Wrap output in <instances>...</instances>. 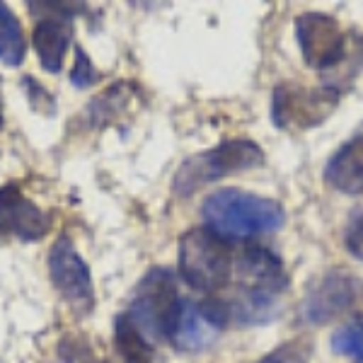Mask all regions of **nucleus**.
<instances>
[{
  "instance_id": "obj_6",
  "label": "nucleus",
  "mask_w": 363,
  "mask_h": 363,
  "mask_svg": "<svg viewBox=\"0 0 363 363\" xmlns=\"http://www.w3.org/2000/svg\"><path fill=\"white\" fill-rule=\"evenodd\" d=\"M294 29L303 63L308 68L318 70V73H332L342 63H347L351 42L335 15L308 10L296 17Z\"/></svg>"
},
{
  "instance_id": "obj_4",
  "label": "nucleus",
  "mask_w": 363,
  "mask_h": 363,
  "mask_svg": "<svg viewBox=\"0 0 363 363\" xmlns=\"http://www.w3.org/2000/svg\"><path fill=\"white\" fill-rule=\"evenodd\" d=\"M342 92L322 85H303V83H279L272 92V124L279 131L303 133L318 128L335 114Z\"/></svg>"
},
{
  "instance_id": "obj_18",
  "label": "nucleus",
  "mask_w": 363,
  "mask_h": 363,
  "mask_svg": "<svg viewBox=\"0 0 363 363\" xmlns=\"http://www.w3.org/2000/svg\"><path fill=\"white\" fill-rule=\"evenodd\" d=\"M56 363H104L85 337L66 335L56 347Z\"/></svg>"
},
{
  "instance_id": "obj_19",
  "label": "nucleus",
  "mask_w": 363,
  "mask_h": 363,
  "mask_svg": "<svg viewBox=\"0 0 363 363\" xmlns=\"http://www.w3.org/2000/svg\"><path fill=\"white\" fill-rule=\"evenodd\" d=\"M313 351H315V344L313 339H294V342H286L277 347L274 351L262 356L257 363H310L313 359Z\"/></svg>"
},
{
  "instance_id": "obj_9",
  "label": "nucleus",
  "mask_w": 363,
  "mask_h": 363,
  "mask_svg": "<svg viewBox=\"0 0 363 363\" xmlns=\"http://www.w3.org/2000/svg\"><path fill=\"white\" fill-rule=\"evenodd\" d=\"M230 325L225 303L220 298L194 303L182 301L167 327V342L182 354H199L216 342V337Z\"/></svg>"
},
{
  "instance_id": "obj_16",
  "label": "nucleus",
  "mask_w": 363,
  "mask_h": 363,
  "mask_svg": "<svg viewBox=\"0 0 363 363\" xmlns=\"http://www.w3.org/2000/svg\"><path fill=\"white\" fill-rule=\"evenodd\" d=\"M330 347L337 356L363 363V315H354L337 327L330 337Z\"/></svg>"
},
{
  "instance_id": "obj_1",
  "label": "nucleus",
  "mask_w": 363,
  "mask_h": 363,
  "mask_svg": "<svg viewBox=\"0 0 363 363\" xmlns=\"http://www.w3.org/2000/svg\"><path fill=\"white\" fill-rule=\"evenodd\" d=\"M201 216L206 230L225 242L272 235L286 223V211L277 199L252 194L235 186H223L208 194L201 206Z\"/></svg>"
},
{
  "instance_id": "obj_12",
  "label": "nucleus",
  "mask_w": 363,
  "mask_h": 363,
  "mask_svg": "<svg viewBox=\"0 0 363 363\" xmlns=\"http://www.w3.org/2000/svg\"><path fill=\"white\" fill-rule=\"evenodd\" d=\"M56 15H46L34 25V49H37L39 63L46 73H58L63 68V58H66L68 44L73 39V25L70 17L75 13H83L85 5H75L73 10H63L66 5H56Z\"/></svg>"
},
{
  "instance_id": "obj_14",
  "label": "nucleus",
  "mask_w": 363,
  "mask_h": 363,
  "mask_svg": "<svg viewBox=\"0 0 363 363\" xmlns=\"http://www.w3.org/2000/svg\"><path fill=\"white\" fill-rule=\"evenodd\" d=\"M114 347L126 363H153L157 354L155 344L143 335L128 313L114 318Z\"/></svg>"
},
{
  "instance_id": "obj_7",
  "label": "nucleus",
  "mask_w": 363,
  "mask_h": 363,
  "mask_svg": "<svg viewBox=\"0 0 363 363\" xmlns=\"http://www.w3.org/2000/svg\"><path fill=\"white\" fill-rule=\"evenodd\" d=\"M182 298L177 294V281L169 269H150L138 281L136 294L131 298V306L126 313L143 330V335L155 344V339L167 337V327L177 313Z\"/></svg>"
},
{
  "instance_id": "obj_2",
  "label": "nucleus",
  "mask_w": 363,
  "mask_h": 363,
  "mask_svg": "<svg viewBox=\"0 0 363 363\" xmlns=\"http://www.w3.org/2000/svg\"><path fill=\"white\" fill-rule=\"evenodd\" d=\"M264 165V150L250 138H230L203 153L189 155L179 165L172 177V191L182 199L191 196L206 184L230 177V174L247 172Z\"/></svg>"
},
{
  "instance_id": "obj_17",
  "label": "nucleus",
  "mask_w": 363,
  "mask_h": 363,
  "mask_svg": "<svg viewBox=\"0 0 363 363\" xmlns=\"http://www.w3.org/2000/svg\"><path fill=\"white\" fill-rule=\"evenodd\" d=\"M126 104H128V92H124V85H112L104 95L95 97L87 104L90 124L99 126V124H104V121H112Z\"/></svg>"
},
{
  "instance_id": "obj_8",
  "label": "nucleus",
  "mask_w": 363,
  "mask_h": 363,
  "mask_svg": "<svg viewBox=\"0 0 363 363\" xmlns=\"http://www.w3.org/2000/svg\"><path fill=\"white\" fill-rule=\"evenodd\" d=\"M238 272V296L240 301L259 303V306L281 308V296L289 289V274L279 255L264 245L252 242L238 255L233 267Z\"/></svg>"
},
{
  "instance_id": "obj_11",
  "label": "nucleus",
  "mask_w": 363,
  "mask_h": 363,
  "mask_svg": "<svg viewBox=\"0 0 363 363\" xmlns=\"http://www.w3.org/2000/svg\"><path fill=\"white\" fill-rule=\"evenodd\" d=\"M51 230V218L22 194L17 184L0 186V233L20 242H37Z\"/></svg>"
},
{
  "instance_id": "obj_13",
  "label": "nucleus",
  "mask_w": 363,
  "mask_h": 363,
  "mask_svg": "<svg viewBox=\"0 0 363 363\" xmlns=\"http://www.w3.org/2000/svg\"><path fill=\"white\" fill-rule=\"evenodd\" d=\"M327 186L339 194L361 196L363 194V121L351 136L335 150L325 165Z\"/></svg>"
},
{
  "instance_id": "obj_10",
  "label": "nucleus",
  "mask_w": 363,
  "mask_h": 363,
  "mask_svg": "<svg viewBox=\"0 0 363 363\" xmlns=\"http://www.w3.org/2000/svg\"><path fill=\"white\" fill-rule=\"evenodd\" d=\"M49 277L54 289L78 315H87L95 308L90 267L68 238H61L49 250Z\"/></svg>"
},
{
  "instance_id": "obj_20",
  "label": "nucleus",
  "mask_w": 363,
  "mask_h": 363,
  "mask_svg": "<svg viewBox=\"0 0 363 363\" xmlns=\"http://www.w3.org/2000/svg\"><path fill=\"white\" fill-rule=\"evenodd\" d=\"M70 83L80 90H87V87L99 83V70L95 68V63L90 61V56L85 54L83 46L75 49V66L70 70Z\"/></svg>"
},
{
  "instance_id": "obj_21",
  "label": "nucleus",
  "mask_w": 363,
  "mask_h": 363,
  "mask_svg": "<svg viewBox=\"0 0 363 363\" xmlns=\"http://www.w3.org/2000/svg\"><path fill=\"white\" fill-rule=\"evenodd\" d=\"M344 250H347L354 259L363 262V208L356 211L349 218L347 230H344Z\"/></svg>"
},
{
  "instance_id": "obj_3",
  "label": "nucleus",
  "mask_w": 363,
  "mask_h": 363,
  "mask_svg": "<svg viewBox=\"0 0 363 363\" xmlns=\"http://www.w3.org/2000/svg\"><path fill=\"white\" fill-rule=\"evenodd\" d=\"M230 242L213 235L206 228H191L179 238L177 269L182 281L199 294L216 296L233 279Z\"/></svg>"
},
{
  "instance_id": "obj_5",
  "label": "nucleus",
  "mask_w": 363,
  "mask_h": 363,
  "mask_svg": "<svg viewBox=\"0 0 363 363\" xmlns=\"http://www.w3.org/2000/svg\"><path fill=\"white\" fill-rule=\"evenodd\" d=\"M363 303V281L347 269H327L308 284L301 301V322L308 327H325L347 318Z\"/></svg>"
},
{
  "instance_id": "obj_15",
  "label": "nucleus",
  "mask_w": 363,
  "mask_h": 363,
  "mask_svg": "<svg viewBox=\"0 0 363 363\" xmlns=\"http://www.w3.org/2000/svg\"><path fill=\"white\" fill-rule=\"evenodd\" d=\"M27 54V42L22 34L20 17L5 3H0V61L10 68L22 66Z\"/></svg>"
}]
</instances>
